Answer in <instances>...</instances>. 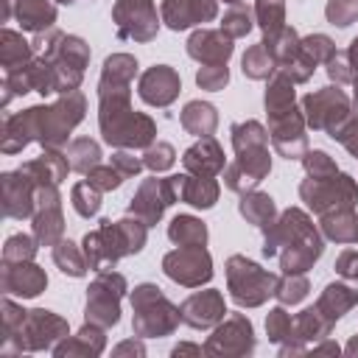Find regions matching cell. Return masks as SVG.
Wrapping results in <instances>:
<instances>
[{
  "instance_id": "6da1fadb",
  "label": "cell",
  "mask_w": 358,
  "mask_h": 358,
  "mask_svg": "<svg viewBox=\"0 0 358 358\" xmlns=\"http://www.w3.org/2000/svg\"><path fill=\"white\" fill-rule=\"evenodd\" d=\"M215 14V6L210 0H168L165 3V17H168V25L171 28H187L193 25V20L199 17H213Z\"/></svg>"
},
{
  "instance_id": "7a4b0ae2",
  "label": "cell",
  "mask_w": 358,
  "mask_h": 358,
  "mask_svg": "<svg viewBox=\"0 0 358 358\" xmlns=\"http://www.w3.org/2000/svg\"><path fill=\"white\" fill-rule=\"evenodd\" d=\"M171 238H173V241H187V238H193L196 243H204L207 232H204V224H199L196 218L179 215V218H173V227H171Z\"/></svg>"
}]
</instances>
